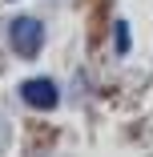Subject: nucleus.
Here are the masks:
<instances>
[{
	"label": "nucleus",
	"instance_id": "f257e3e1",
	"mask_svg": "<svg viewBox=\"0 0 153 157\" xmlns=\"http://www.w3.org/2000/svg\"><path fill=\"white\" fill-rule=\"evenodd\" d=\"M8 40H12V48L20 56H36L40 44H44V24L36 16H16L12 28H8Z\"/></svg>",
	"mask_w": 153,
	"mask_h": 157
},
{
	"label": "nucleus",
	"instance_id": "7ed1b4c3",
	"mask_svg": "<svg viewBox=\"0 0 153 157\" xmlns=\"http://www.w3.org/2000/svg\"><path fill=\"white\" fill-rule=\"evenodd\" d=\"M113 36H117V52H129V24L125 20L113 24Z\"/></svg>",
	"mask_w": 153,
	"mask_h": 157
},
{
	"label": "nucleus",
	"instance_id": "f03ea898",
	"mask_svg": "<svg viewBox=\"0 0 153 157\" xmlns=\"http://www.w3.org/2000/svg\"><path fill=\"white\" fill-rule=\"evenodd\" d=\"M20 97L33 105V109H56L60 93H56V85H52L48 77H33V81H24V85H20Z\"/></svg>",
	"mask_w": 153,
	"mask_h": 157
}]
</instances>
